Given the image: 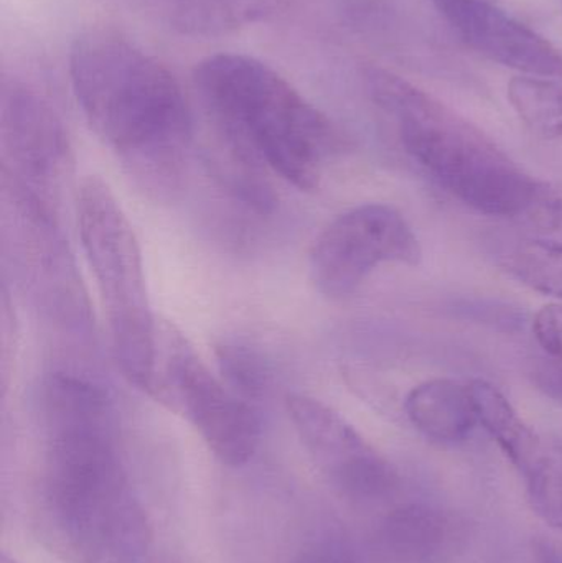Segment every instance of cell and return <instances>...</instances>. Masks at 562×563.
I'll return each mask as SVG.
<instances>
[{
    "instance_id": "cell-13",
    "label": "cell",
    "mask_w": 562,
    "mask_h": 563,
    "mask_svg": "<svg viewBox=\"0 0 562 563\" xmlns=\"http://www.w3.org/2000/svg\"><path fill=\"white\" fill-rule=\"evenodd\" d=\"M405 410L419 432L438 442H461L478 423L471 386L452 379L419 384L406 397Z\"/></svg>"
},
{
    "instance_id": "cell-8",
    "label": "cell",
    "mask_w": 562,
    "mask_h": 563,
    "mask_svg": "<svg viewBox=\"0 0 562 563\" xmlns=\"http://www.w3.org/2000/svg\"><path fill=\"white\" fill-rule=\"evenodd\" d=\"M421 257L415 231L396 208L360 205L333 218L313 241L310 280L326 297H349L383 264L416 266Z\"/></svg>"
},
{
    "instance_id": "cell-15",
    "label": "cell",
    "mask_w": 562,
    "mask_h": 563,
    "mask_svg": "<svg viewBox=\"0 0 562 563\" xmlns=\"http://www.w3.org/2000/svg\"><path fill=\"white\" fill-rule=\"evenodd\" d=\"M508 98L528 128L543 137L562 135V88L547 78L518 76L510 82Z\"/></svg>"
},
{
    "instance_id": "cell-22",
    "label": "cell",
    "mask_w": 562,
    "mask_h": 563,
    "mask_svg": "<svg viewBox=\"0 0 562 563\" xmlns=\"http://www.w3.org/2000/svg\"><path fill=\"white\" fill-rule=\"evenodd\" d=\"M0 563H20L12 555L7 554V552H2V558H0Z\"/></svg>"
},
{
    "instance_id": "cell-21",
    "label": "cell",
    "mask_w": 562,
    "mask_h": 563,
    "mask_svg": "<svg viewBox=\"0 0 562 563\" xmlns=\"http://www.w3.org/2000/svg\"><path fill=\"white\" fill-rule=\"evenodd\" d=\"M537 558L540 563H562V551L548 541L537 544Z\"/></svg>"
},
{
    "instance_id": "cell-10",
    "label": "cell",
    "mask_w": 562,
    "mask_h": 563,
    "mask_svg": "<svg viewBox=\"0 0 562 563\" xmlns=\"http://www.w3.org/2000/svg\"><path fill=\"white\" fill-rule=\"evenodd\" d=\"M445 22L485 58L535 78H562V49L488 0H432Z\"/></svg>"
},
{
    "instance_id": "cell-4",
    "label": "cell",
    "mask_w": 562,
    "mask_h": 563,
    "mask_svg": "<svg viewBox=\"0 0 562 563\" xmlns=\"http://www.w3.org/2000/svg\"><path fill=\"white\" fill-rule=\"evenodd\" d=\"M365 82L395 119L406 152L449 194L492 217L525 218L531 210L543 184L484 132L392 71L370 66Z\"/></svg>"
},
{
    "instance_id": "cell-9",
    "label": "cell",
    "mask_w": 562,
    "mask_h": 563,
    "mask_svg": "<svg viewBox=\"0 0 562 563\" xmlns=\"http://www.w3.org/2000/svg\"><path fill=\"white\" fill-rule=\"evenodd\" d=\"M294 430L327 482L346 499L376 503L399 488L396 470L332 407L306 394H289Z\"/></svg>"
},
{
    "instance_id": "cell-3",
    "label": "cell",
    "mask_w": 562,
    "mask_h": 563,
    "mask_svg": "<svg viewBox=\"0 0 562 563\" xmlns=\"http://www.w3.org/2000/svg\"><path fill=\"white\" fill-rule=\"evenodd\" d=\"M82 114L151 197L180 188L190 152V108L170 69L109 26L85 30L69 49Z\"/></svg>"
},
{
    "instance_id": "cell-2",
    "label": "cell",
    "mask_w": 562,
    "mask_h": 563,
    "mask_svg": "<svg viewBox=\"0 0 562 563\" xmlns=\"http://www.w3.org/2000/svg\"><path fill=\"white\" fill-rule=\"evenodd\" d=\"M194 81L231 162L228 181L256 210L274 205L264 170L313 190L343 148L335 124L261 59L217 53L198 63Z\"/></svg>"
},
{
    "instance_id": "cell-17",
    "label": "cell",
    "mask_w": 562,
    "mask_h": 563,
    "mask_svg": "<svg viewBox=\"0 0 562 563\" xmlns=\"http://www.w3.org/2000/svg\"><path fill=\"white\" fill-rule=\"evenodd\" d=\"M294 563H356V552L345 531L327 526L302 542Z\"/></svg>"
},
{
    "instance_id": "cell-12",
    "label": "cell",
    "mask_w": 562,
    "mask_h": 563,
    "mask_svg": "<svg viewBox=\"0 0 562 563\" xmlns=\"http://www.w3.org/2000/svg\"><path fill=\"white\" fill-rule=\"evenodd\" d=\"M477 409L478 423L491 433L515 468L524 476L527 493L547 485L558 472L537 433L518 416L510 400L492 384L477 379L469 384Z\"/></svg>"
},
{
    "instance_id": "cell-11",
    "label": "cell",
    "mask_w": 562,
    "mask_h": 563,
    "mask_svg": "<svg viewBox=\"0 0 562 563\" xmlns=\"http://www.w3.org/2000/svg\"><path fill=\"white\" fill-rule=\"evenodd\" d=\"M378 539L392 562L449 563L464 545L465 528L444 509L409 503L383 519Z\"/></svg>"
},
{
    "instance_id": "cell-7",
    "label": "cell",
    "mask_w": 562,
    "mask_h": 563,
    "mask_svg": "<svg viewBox=\"0 0 562 563\" xmlns=\"http://www.w3.org/2000/svg\"><path fill=\"white\" fill-rule=\"evenodd\" d=\"M0 147L13 200L32 223L52 228L69 167L68 134L55 108L13 79L0 89Z\"/></svg>"
},
{
    "instance_id": "cell-19",
    "label": "cell",
    "mask_w": 562,
    "mask_h": 563,
    "mask_svg": "<svg viewBox=\"0 0 562 563\" xmlns=\"http://www.w3.org/2000/svg\"><path fill=\"white\" fill-rule=\"evenodd\" d=\"M533 331L544 351L562 363V305L551 303L541 308L535 317Z\"/></svg>"
},
{
    "instance_id": "cell-16",
    "label": "cell",
    "mask_w": 562,
    "mask_h": 563,
    "mask_svg": "<svg viewBox=\"0 0 562 563\" xmlns=\"http://www.w3.org/2000/svg\"><path fill=\"white\" fill-rule=\"evenodd\" d=\"M221 379L233 393L256 406L271 386V367L257 347L243 341H224L217 346Z\"/></svg>"
},
{
    "instance_id": "cell-18",
    "label": "cell",
    "mask_w": 562,
    "mask_h": 563,
    "mask_svg": "<svg viewBox=\"0 0 562 563\" xmlns=\"http://www.w3.org/2000/svg\"><path fill=\"white\" fill-rule=\"evenodd\" d=\"M525 218L537 236L562 243V188L543 184L538 200Z\"/></svg>"
},
{
    "instance_id": "cell-1",
    "label": "cell",
    "mask_w": 562,
    "mask_h": 563,
    "mask_svg": "<svg viewBox=\"0 0 562 563\" xmlns=\"http://www.w3.org/2000/svg\"><path fill=\"white\" fill-rule=\"evenodd\" d=\"M46 442L40 515L71 563L151 562V522L125 472L108 390L73 373L45 389Z\"/></svg>"
},
{
    "instance_id": "cell-20",
    "label": "cell",
    "mask_w": 562,
    "mask_h": 563,
    "mask_svg": "<svg viewBox=\"0 0 562 563\" xmlns=\"http://www.w3.org/2000/svg\"><path fill=\"white\" fill-rule=\"evenodd\" d=\"M533 383L548 397L562 402V363H544L533 371Z\"/></svg>"
},
{
    "instance_id": "cell-6",
    "label": "cell",
    "mask_w": 562,
    "mask_h": 563,
    "mask_svg": "<svg viewBox=\"0 0 562 563\" xmlns=\"http://www.w3.org/2000/svg\"><path fill=\"white\" fill-rule=\"evenodd\" d=\"M147 396L184 417L228 466H243L261 443L256 406L238 396L198 356L174 323L158 320Z\"/></svg>"
},
{
    "instance_id": "cell-14",
    "label": "cell",
    "mask_w": 562,
    "mask_h": 563,
    "mask_svg": "<svg viewBox=\"0 0 562 563\" xmlns=\"http://www.w3.org/2000/svg\"><path fill=\"white\" fill-rule=\"evenodd\" d=\"M502 267L527 287L562 298V243L541 236L517 241L502 256Z\"/></svg>"
},
{
    "instance_id": "cell-5",
    "label": "cell",
    "mask_w": 562,
    "mask_h": 563,
    "mask_svg": "<svg viewBox=\"0 0 562 563\" xmlns=\"http://www.w3.org/2000/svg\"><path fill=\"white\" fill-rule=\"evenodd\" d=\"M76 220L104 308L115 363L125 379L145 393L154 366L158 320L148 300L134 228L109 185L96 175L79 184Z\"/></svg>"
}]
</instances>
